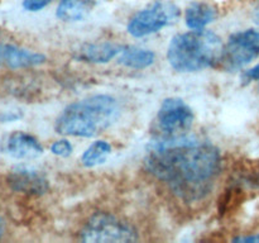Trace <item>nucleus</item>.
Wrapping results in <instances>:
<instances>
[{
    "label": "nucleus",
    "mask_w": 259,
    "mask_h": 243,
    "mask_svg": "<svg viewBox=\"0 0 259 243\" xmlns=\"http://www.w3.org/2000/svg\"><path fill=\"white\" fill-rule=\"evenodd\" d=\"M146 167L180 199L191 202L204 199L212 190L222 169V156L214 144L187 134L157 137L149 142Z\"/></svg>",
    "instance_id": "f257e3e1"
},
{
    "label": "nucleus",
    "mask_w": 259,
    "mask_h": 243,
    "mask_svg": "<svg viewBox=\"0 0 259 243\" xmlns=\"http://www.w3.org/2000/svg\"><path fill=\"white\" fill-rule=\"evenodd\" d=\"M120 115V108L110 95H94L70 104L56 120L57 133L90 138L113 126Z\"/></svg>",
    "instance_id": "f03ea898"
},
{
    "label": "nucleus",
    "mask_w": 259,
    "mask_h": 243,
    "mask_svg": "<svg viewBox=\"0 0 259 243\" xmlns=\"http://www.w3.org/2000/svg\"><path fill=\"white\" fill-rule=\"evenodd\" d=\"M222 39L211 30H191L180 33L171 39L167 58L179 72H196L220 62Z\"/></svg>",
    "instance_id": "7ed1b4c3"
},
{
    "label": "nucleus",
    "mask_w": 259,
    "mask_h": 243,
    "mask_svg": "<svg viewBox=\"0 0 259 243\" xmlns=\"http://www.w3.org/2000/svg\"><path fill=\"white\" fill-rule=\"evenodd\" d=\"M137 229L125 220L106 213H98L88 220L80 232V240L94 243L136 242Z\"/></svg>",
    "instance_id": "20e7f679"
},
{
    "label": "nucleus",
    "mask_w": 259,
    "mask_h": 243,
    "mask_svg": "<svg viewBox=\"0 0 259 243\" xmlns=\"http://www.w3.org/2000/svg\"><path fill=\"white\" fill-rule=\"evenodd\" d=\"M179 18L180 9L176 5L172 3H156L136 13L129 20L126 29L133 37H146L175 24Z\"/></svg>",
    "instance_id": "39448f33"
},
{
    "label": "nucleus",
    "mask_w": 259,
    "mask_h": 243,
    "mask_svg": "<svg viewBox=\"0 0 259 243\" xmlns=\"http://www.w3.org/2000/svg\"><path fill=\"white\" fill-rule=\"evenodd\" d=\"M259 56V30L247 29L234 33L223 46L220 65L229 71L247 66Z\"/></svg>",
    "instance_id": "423d86ee"
},
{
    "label": "nucleus",
    "mask_w": 259,
    "mask_h": 243,
    "mask_svg": "<svg viewBox=\"0 0 259 243\" xmlns=\"http://www.w3.org/2000/svg\"><path fill=\"white\" fill-rule=\"evenodd\" d=\"M194 111L182 99H164L157 114V128L162 138L181 137L194 123Z\"/></svg>",
    "instance_id": "0eeeda50"
},
{
    "label": "nucleus",
    "mask_w": 259,
    "mask_h": 243,
    "mask_svg": "<svg viewBox=\"0 0 259 243\" xmlns=\"http://www.w3.org/2000/svg\"><path fill=\"white\" fill-rule=\"evenodd\" d=\"M7 181L10 189L27 195H43L50 187L46 175L29 166L14 167L8 174Z\"/></svg>",
    "instance_id": "6e6552de"
},
{
    "label": "nucleus",
    "mask_w": 259,
    "mask_h": 243,
    "mask_svg": "<svg viewBox=\"0 0 259 243\" xmlns=\"http://www.w3.org/2000/svg\"><path fill=\"white\" fill-rule=\"evenodd\" d=\"M46 62V56L0 40V67L29 68Z\"/></svg>",
    "instance_id": "1a4fd4ad"
},
{
    "label": "nucleus",
    "mask_w": 259,
    "mask_h": 243,
    "mask_svg": "<svg viewBox=\"0 0 259 243\" xmlns=\"http://www.w3.org/2000/svg\"><path fill=\"white\" fill-rule=\"evenodd\" d=\"M3 151L13 158L34 159L43 153V147L32 134L18 131L7 137Z\"/></svg>",
    "instance_id": "9d476101"
},
{
    "label": "nucleus",
    "mask_w": 259,
    "mask_h": 243,
    "mask_svg": "<svg viewBox=\"0 0 259 243\" xmlns=\"http://www.w3.org/2000/svg\"><path fill=\"white\" fill-rule=\"evenodd\" d=\"M123 46L111 42L88 43L77 51L76 58L90 63H106L118 57Z\"/></svg>",
    "instance_id": "9b49d317"
},
{
    "label": "nucleus",
    "mask_w": 259,
    "mask_h": 243,
    "mask_svg": "<svg viewBox=\"0 0 259 243\" xmlns=\"http://www.w3.org/2000/svg\"><path fill=\"white\" fill-rule=\"evenodd\" d=\"M217 9L206 3L194 2L185 12L186 25L192 30H201L217 19Z\"/></svg>",
    "instance_id": "f8f14e48"
},
{
    "label": "nucleus",
    "mask_w": 259,
    "mask_h": 243,
    "mask_svg": "<svg viewBox=\"0 0 259 243\" xmlns=\"http://www.w3.org/2000/svg\"><path fill=\"white\" fill-rule=\"evenodd\" d=\"M156 60V55L153 51L147 48L137 47V46H123L120 53L118 55L119 63L129 68H141L149 67Z\"/></svg>",
    "instance_id": "ddd939ff"
},
{
    "label": "nucleus",
    "mask_w": 259,
    "mask_h": 243,
    "mask_svg": "<svg viewBox=\"0 0 259 243\" xmlns=\"http://www.w3.org/2000/svg\"><path fill=\"white\" fill-rule=\"evenodd\" d=\"M94 0H62L57 8V17L63 22H78L91 12Z\"/></svg>",
    "instance_id": "4468645a"
},
{
    "label": "nucleus",
    "mask_w": 259,
    "mask_h": 243,
    "mask_svg": "<svg viewBox=\"0 0 259 243\" xmlns=\"http://www.w3.org/2000/svg\"><path fill=\"white\" fill-rule=\"evenodd\" d=\"M111 153V146L106 141H95L91 143L81 157V164L85 167H96L104 164Z\"/></svg>",
    "instance_id": "2eb2a0df"
},
{
    "label": "nucleus",
    "mask_w": 259,
    "mask_h": 243,
    "mask_svg": "<svg viewBox=\"0 0 259 243\" xmlns=\"http://www.w3.org/2000/svg\"><path fill=\"white\" fill-rule=\"evenodd\" d=\"M73 148L72 144L67 141V139H60V141L53 142L52 146H51V152H52L55 156L58 157H68L72 153Z\"/></svg>",
    "instance_id": "dca6fc26"
},
{
    "label": "nucleus",
    "mask_w": 259,
    "mask_h": 243,
    "mask_svg": "<svg viewBox=\"0 0 259 243\" xmlns=\"http://www.w3.org/2000/svg\"><path fill=\"white\" fill-rule=\"evenodd\" d=\"M233 242H240V243H259V233L257 234L250 235H243V237H237L233 239Z\"/></svg>",
    "instance_id": "f3484780"
},
{
    "label": "nucleus",
    "mask_w": 259,
    "mask_h": 243,
    "mask_svg": "<svg viewBox=\"0 0 259 243\" xmlns=\"http://www.w3.org/2000/svg\"><path fill=\"white\" fill-rule=\"evenodd\" d=\"M22 116V114H18L17 111H5V113L0 114V120L2 122H13L17 120Z\"/></svg>",
    "instance_id": "a211bd4d"
},
{
    "label": "nucleus",
    "mask_w": 259,
    "mask_h": 243,
    "mask_svg": "<svg viewBox=\"0 0 259 243\" xmlns=\"http://www.w3.org/2000/svg\"><path fill=\"white\" fill-rule=\"evenodd\" d=\"M245 80L248 81H259V63L257 66H254L253 68H250L249 71H247L244 75Z\"/></svg>",
    "instance_id": "6ab92c4d"
},
{
    "label": "nucleus",
    "mask_w": 259,
    "mask_h": 243,
    "mask_svg": "<svg viewBox=\"0 0 259 243\" xmlns=\"http://www.w3.org/2000/svg\"><path fill=\"white\" fill-rule=\"evenodd\" d=\"M253 19H254V22L259 25V2L255 4L254 10H253Z\"/></svg>",
    "instance_id": "aec40b11"
},
{
    "label": "nucleus",
    "mask_w": 259,
    "mask_h": 243,
    "mask_svg": "<svg viewBox=\"0 0 259 243\" xmlns=\"http://www.w3.org/2000/svg\"><path fill=\"white\" fill-rule=\"evenodd\" d=\"M3 233H4V222H3V219L0 218V238H2Z\"/></svg>",
    "instance_id": "412c9836"
}]
</instances>
